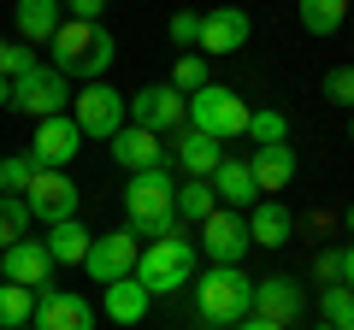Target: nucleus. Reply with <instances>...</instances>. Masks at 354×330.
<instances>
[{"instance_id":"1a4fd4ad","label":"nucleus","mask_w":354,"mask_h":330,"mask_svg":"<svg viewBox=\"0 0 354 330\" xmlns=\"http://www.w3.org/2000/svg\"><path fill=\"white\" fill-rule=\"evenodd\" d=\"M124 106H130V124L153 130V136H171V130L189 124V101H183L171 83H148V89H136Z\"/></svg>"},{"instance_id":"f257e3e1","label":"nucleus","mask_w":354,"mask_h":330,"mask_svg":"<svg viewBox=\"0 0 354 330\" xmlns=\"http://www.w3.org/2000/svg\"><path fill=\"white\" fill-rule=\"evenodd\" d=\"M48 53H53V71H59V77L101 83V77L113 71V59H118V41L106 36L101 24H77V18H65V24L53 30Z\"/></svg>"},{"instance_id":"58836bf2","label":"nucleus","mask_w":354,"mask_h":330,"mask_svg":"<svg viewBox=\"0 0 354 330\" xmlns=\"http://www.w3.org/2000/svg\"><path fill=\"white\" fill-rule=\"evenodd\" d=\"M342 283H348V289H354V242H348V248H342Z\"/></svg>"},{"instance_id":"ea45409f","label":"nucleus","mask_w":354,"mask_h":330,"mask_svg":"<svg viewBox=\"0 0 354 330\" xmlns=\"http://www.w3.org/2000/svg\"><path fill=\"white\" fill-rule=\"evenodd\" d=\"M6 101H12V83H6V77H0V106H6Z\"/></svg>"},{"instance_id":"f8f14e48","label":"nucleus","mask_w":354,"mask_h":330,"mask_svg":"<svg viewBox=\"0 0 354 330\" xmlns=\"http://www.w3.org/2000/svg\"><path fill=\"white\" fill-rule=\"evenodd\" d=\"M24 206H30V218H41V224L77 218V183L65 177V171H36L30 189H24Z\"/></svg>"},{"instance_id":"7ed1b4c3","label":"nucleus","mask_w":354,"mask_h":330,"mask_svg":"<svg viewBox=\"0 0 354 330\" xmlns=\"http://www.w3.org/2000/svg\"><path fill=\"white\" fill-rule=\"evenodd\" d=\"M248 307H254L248 271H236V266L201 271V283H195V313H201V324H242Z\"/></svg>"},{"instance_id":"a211bd4d","label":"nucleus","mask_w":354,"mask_h":330,"mask_svg":"<svg viewBox=\"0 0 354 330\" xmlns=\"http://www.w3.org/2000/svg\"><path fill=\"white\" fill-rule=\"evenodd\" d=\"M248 171H254V189H260V195H278V189H290V183H295V148H290V142L254 148Z\"/></svg>"},{"instance_id":"6ab92c4d","label":"nucleus","mask_w":354,"mask_h":330,"mask_svg":"<svg viewBox=\"0 0 354 330\" xmlns=\"http://www.w3.org/2000/svg\"><path fill=\"white\" fill-rule=\"evenodd\" d=\"M113 159L124 165V171H153V165H165V142L153 136V130H142V124H124L113 136Z\"/></svg>"},{"instance_id":"a19ab883","label":"nucleus","mask_w":354,"mask_h":330,"mask_svg":"<svg viewBox=\"0 0 354 330\" xmlns=\"http://www.w3.org/2000/svg\"><path fill=\"white\" fill-rule=\"evenodd\" d=\"M342 224H348V236H354V201H348V213H342Z\"/></svg>"},{"instance_id":"ddd939ff","label":"nucleus","mask_w":354,"mask_h":330,"mask_svg":"<svg viewBox=\"0 0 354 330\" xmlns=\"http://www.w3.org/2000/svg\"><path fill=\"white\" fill-rule=\"evenodd\" d=\"M201 254L213 260V266H236L242 254H248V218L242 213H225V206H218L213 218H201Z\"/></svg>"},{"instance_id":"c85d7f7f","label":"nucleus","mask_w":354,"mask_h":330,"mask_svg":"<svg viewBox=\"0 0 354 330\" xmlns=\"http://www.w3.org/2000/svg\"><path fill=\"white\" fill-rule=\"evenodd\" d=\"M319 313H325L330 330H354V289H348V283H330V289H319Z\"/></svg>"},{"instance_id":"a878e982","label":"nucleus","mask_w":354,"mask_h":330,"mask_svg":"<svg viewBox=\"0 0 354 330\" xmlns=\"http://www.w3.org/2000/svg\"><path fill=\"white\" fill-rule=\"evenodd\" d=\"M171 213L183 218V224H201V218H213V213H218V201H213V183H201V177L177 183V195H171Z\"/></svg>"},{"instance_id":"f03ea898","label":"nucleus","mask_w":354,"mask_h":330,"mask_svg":"<svg viewBox=\"0 0 354 330\" xmlns=\"http://www.w3.org/2000/svg\"><path fill=\"white\" fill-rule=\"evenodd\" d=\"M171 195H177V183H171V171H165V165H153V171H130V183H124L130 230H136V236H148V242L177 236V224H183V218L171 213Z\"/></svg>"},{"instance_id":"393cba45","label":"nucleus","mask_w":354,"mask_h":330,"mask_svg":"<svg viewBox=\"0 0 354 330\" xmlns=\"http://www.w3.org/2000/svg\"><path fill=\"white\" fill-rule=\"evenodd\" d=\"M295 18H301L307 36H337L342 18H348V0H295Z\"/></svg>"},{"instance_id":"cd10ccee","label":"nucleus","mask_w":354,"mask_h":330,"mask_svg":"<svg viewBox=\"0 0 354 330\" xmlns=\"http://www.w3.org/2000/svg\"><path fill=\"white\" fill-rule=\"evenodd\" d=\"M213 77H207V53H177V65H171V89L189 101V95H201Z\"/></svg>"},{"instance_id":"c756f323","label":"nucleus","mask_w":354,"mask_h":330,"mask_svg":"<svg viewBox=\"0 0 354 330\" xmlns=\"http://www.w3.org/2000/svg\"><path fill=\"white\" fill-rule=\"evenodd\" d=\"M24 230H30V206H24V195H0V254H6L12 242H24Z\"/></svg>"},{"instance_id":"5701e85b","label":"nucleus","mask_w":354,"mask_h":330,"mask_svg":"<svg viewBox=\"0 0 354 330\" xmlns=\"http://www.w3.org/2000/svg\"><path fill=\"white\" fill-rule=\"evenodd\" d=\"M88 230L77 224V218H59V224H48V236H41V248H48V260L53 266H83L88 260Z\"/></svg>"},{"instance_id":"c03bdc74","label":"nucleus","mask_w":354,"mask_h":330,"mask_svg":"<svg viewBox=\"0 0 354 330\" xmlns=\"http://www.w3.org/2000/svg\"><path fill=\"white\" fill-rule=\"evenodd\" d=\"M18 330H36V324H18Z\"/></svg>"},{"instance_id":"c9c22d12","label":"nucleus","mask_w":354,"mask_h":330,"mask_svg":"<svg viewBox=\"0 0 354 330\" xmlns=\"http://www.w3.org/2000/svg\"><path fill=\"white\" fill-rule=\"evenodd\" d=\"M313 278L325 283V289H330V283H342V248H325V254L313 260Z\"/></svg>"},{"instance_id":"4c0bfd02","label":"nucleus","mask_w":354,"mask_h":330,"mask_svg":"<svg viewBox=\"0 0 354 330\" xmlns=\"http://www.w3.org/2000/svg\"><path fill=\"white\" fill-rule=\"evenodd\" d=\"M230 330H283V324H272V318H254V313H248L242 324H230Z\"/></svg>"},{"instance_id":"4468645a","label":"nucleus","mask_w":354,"mask_h":330,"mask_svg":"<svg viewBox=\"0 0 354 330\" xmlns=\"http://www.w3.org/2000/svg\"><path fill=\"white\" fill-rule=\"evenodd\" d=\"M30 324L36 330H95V307L83 295H59L48 283V289H36V318Z\"/></svg>"},{"instance_id":"bb28decb","label":"nucleus","mask_w":354,"mask_h":330,"mask_svg":"<svg viewBox=\"0 0 354 330\" xmlns=\"http://www.w3.org/2000/svg\"><path fill=\"white\" fill-rule=\"evenodd\" d=\"M30 318H36V289L0 278V330H18V324H30Z\"/></svg>"},{"instance_id":"0eeeda50","label":"nucleus","mask_w":354,"mask_h":330,"mask_svg":"<svg viewBox=\"0 0 354 330\" xmlns=\"http://www.w3.org/2000/svg\"><path fill=\"white\" fill-rule=\"evenodd\" d=\"M65 101H71V89H65V77L53 71V65H30L24 77H12V113H24V118H59L65 113Z\"/></svg>"},{"instance_id":"f704fd0d","label":"nucleus","mask_w":354,"mask_h":330,"mask_svg":"<svg viewBox=\"0 0 354 330\" xmlns=\"http://www.w3.org/2000/svg\"><path fill=\"white\" fill-rule=\"evenodd\" d=\"M165 36H171L177 48H195V41H201V12H171Z\"/></svg>"},{"instance_id":"473e14b6","label":"nucleus","mask_w":354,"mask_h":330,"mask_svg":"<svg viewBox=\"0 0 354 330\" xmlns=\"http://www.w3.org/2000/svg\"><path fill=\"white\" fill-rule=\"evenodd\" d=\"M319 95H325L330 106H348V113H354V65H337V71H325Z\"/></svg>"},{"instance_id":"9d476101","label":"nucleus","mask_w":354,"mask_h":330,"mask_svg":"<svg viewBox=\"0 0 354 330\" xmlns=\"http://www.w3.org/2000/svg\"><path fill=\"white\" fill-rule=\"evenodd\" d=\"M24 153L36 159V171H65V165H71L77 153H83V130H77L65 113H59V118H41Z\"/></svg>"},{"instance_id":"aec40b11","label":"nucleus","mask_w":354,"mask_h":330,"mask_svg":"<svg viewBox=\"0 0 354 330\" xmlns=\"http://www.w3.org/2000/svg\"><path fill=\"white\" fill-rule=\"evenodd\" d=\"M177 165H183L189 177L207 183L218 165H225V142H213V136H201L195 124H183V130H177Z\"/></svg>"},{"instance_id":"9b49d317","label":"nucleus","mask_w":354,"mask_h":330,"mask_svg":"<svg viewBox=\"0 0 354 330\" xmlns=\"http://www.w3.org/2000/svg\"><path fill=\"white\" fill-rule=\"evenodd\" d=\"M248 313L290 330V324H301V313H307V289L295 278H283V271H278V278H260V283H254V307H248Z\"/></svg>"},{"instance_id":"79ce46f5","label":"nucleus","mask_w":354,"mask_h":330,"mask_svg":"<svg viewBox=\"0 0 354 330\" xmlns=\"http://www.w3.org/2000/svg\"><path fill=\"white\" fill-rule=\"evenodd\" d=\"M207 330H230V324H207Z\"/></svg>"},{"instance_id":"2f4dec72","label":"nucleus","mask_w":354,"mask_h":330,"mask_svg":"<svg viewBox=\"0 0 354 330\" xmlns=\"http://www.w3.org/2000/svg\"><path fill=\"white\" fill-rule=\"evenodd\" d=\"M30 177H36V159L30 153H6L0 159V195H24Z\"/></svg>"},{"instance_id":"2eb2a0df","label":"nucleus","mask_w":354,"mask_h":330,"mask_svg":"<svg viewBox=\"0 0 354 330\" xmlns=\"http://www.w3.org/2000/svg\"><path fill=\"white\" fill-rule=\"evenodd\" d=\"M0 278H6V283H24V289H48V283H53V260H48V248H41L36 236L12 242V248L0 254Z\"/></svg>"},{"instance_id":"a18cd8bd","label":"nucleus","mask_w":354,"mask_h":330,"mask_svg":"<svg viewBox=\"0 0 354 330\" xmlns=\"http://www.w3.org/2000/svg\"><path fill=\"white\" fill-rule=\"evenodd\" d=\"M313 330H330V324H313Z\"/></svg>"},{"instance_id":"f3484780","label":"nucleus","mask_w":354,"mask_h":330,"mask_svg":"<svg viewBox=\"0 0 354 330\" xmlns=\"http://www.w3.org/2000/svg\"><path fill=\"white\" fill-rule=\"evenodd\" d=\"M207 183H213V201L225 206V213H248V206L260 201V189H254V171H248V159H225V165H218V171H213Z\"/></svg>"},{"instance_id":"72a5a7b5","label":"nucleus","mask_w":354,"mask_h":330,"mask_svg":"<svg viewBox=\"0 0 354 330\" xmlns=\"http://www.w3.org/2000/svg\"><path fill=\"white\" fill-rule=\"evenodd\" d=\"M30 65H36V59H30V48H18L12 36H0V77H6V83H12V77H24Z\"/></svg>"},{"instance_id":"423d86ee","label":"nucleus","mask_w":354,"mask_h":330,"mask_svg":"<svg viewBox=\"0 0 354 330\" xmlns=\"http://www.w3.org/2000/svg\"><path fill=\"white\" fill-rule=\"evenodd\" d=\"M189 124L213 142H236V136H248V106H242V95L207 83L201 95H189Z\"/></svg>"},{"instance_id":"7c9ffc66","label":"nucleus","mask_w":354,"mask_h":330,"mask_svg":"<svg viewBox=\"0 0 354 330\" xmlns=\"http://www.w3.org/2000/svg\"><path fill=\"white\" fill-rule=\"evenodd\" d=\"M248 142L254 148H272V142H290V124H283V113H248Z\"/></svg>"},{"instance_id":"412c9836","label":"nucleus","mask_w":354,"mask_h":330,"mask_svg":"<svg viewBox=\"0 0 354 330\" xmlns=\"http://www.w3.org/2000/svg\"><path fill=\"white\" fill-rule=\"evenodd\" d=\"M242 218H248V242H260V248H283V242L295 236V213L283 201H260Z\"/></svg>"},{"instance_id":"37998d69","label":"nucleus","mask_w":354,"mask_h":330,"mask_svg":"<svg viewBox=\"0 0 354 330\" xmlns=\"http://www.w3.org/2000/svg\"><path fill=\"white\" fill-rule=\"evenodd\" d=\"M348 142H354V118H348Z\"/></svg>"},{"instance_id":"b1692460","label":"nucleus","mask_w":354,"mask_h":330,"mask_svg":"<svg viewBox=\"0 0 354 330\" xmlns=\"http://www.w3.org/2000/svg\"><path fill=\"white\" fill-rule=\"evenodd\" d=\"M148 301L153 295L142 289L136 278H118V283H106V318H113V324H142V318H148Z\"/></svg>"},{"instance_id":"39448f33","label":"nucleus","mask_w":354,"mask_h":330,"mask_svg":"<svg viewBox=\"0 0 354 330\" xmlns=\"http://www.w3.org/2000/svg\"><path fill=\"white\" fill-rule=\"evenodd\" d=\"M71 124L83 130V142H113L130 124V106L113 83H88L83 95H71Z\"/></svg>"},{"instance_id":"4be33fe9","label":"nucleus","mask_w":354,"mask_h":330,"mask_svg":"<svg viewBox=\"0 0 354 330\" xmlns=\"http://www.w3.org/2000/svg\"><path fill=\"white\" fill-rule=\"evenodd\" d=\"M12 18H18V41H36V48H48L53 30L65 24V6H59V0H18Z\"/></svg>"},{"instance_id":"e433bc0d","label":"nucleus","mask_w":354,"mask_h":330,"mask_svg":"<svg viewBox=\"0 0 354 330\" xmlns=\"http://www.w3.org/2000/svg\"><path fill=\"white\" fill-rule=\"evenodd\" d=\"M59 6L77 18V24H101V12H106V0H59Z\"/></svg>"},{"instance_id":"dca6fc26","label":"nucleus","mask_w":354,"mask_h":330,"mask_svg":"<svg viewBox=\"0 0 354 330\" xmlns=\"http://www.w3.org/2000/svg\"><path fill=\"white\" fill-rule=\"evenodd\" d=\"M248 12L242 6H213V12H201V41L195 48L201 53H236V48H248Z\"/></svg>"},{"instance_id":"6e6552de","label":"nucleus","mask_w":354,"mask_h":330,"mask_svg":"<svg viewBox=\"0 0 354 330\" xmlns=\"http://www.w3.org/2000/svg\"><path fill=\"white\" fill-rule=\"evenodd\" d=\"M136 260H142V236L124 224V230H106V236H95V242H88V260H83V271H88V278H95V283L106 289V283L130 278V271H136Z\"/></svg>"},{"instance_id":"20e7f679","label":"nucleus","mask_w":354,"mask_h":330,"mask_svg":"<svg viewBox=\"0 0 354 330\" xmlns=\"http://www.w3.org/2000/svg\"><path fill=\"white\" fill-rule=\"evenodd\" d=\"M130 278L148 295H171L183 283H195V242L189 236H165V242H142V260Z\"/></svg>"}]
</instances>
